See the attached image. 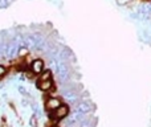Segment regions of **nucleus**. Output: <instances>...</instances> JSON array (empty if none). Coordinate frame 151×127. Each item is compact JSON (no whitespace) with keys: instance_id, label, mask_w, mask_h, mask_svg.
Masks as SVG:
<instances>
[{"instance_id":"obj_1","label":"nucleus","mask_w":151,"mask_h":127,"mask_svg":"<svg viewBox=\"0 0 151 127\" xmlns=\"http://www.w3.org/2000/svg\"><path fill=\"white\" fill-rule=\"evenodd\" d=\"M68 111H69V109H68V106H65V105H61L60 107H57V111H56V118H64V117H66L68 115Z\"/></svg>"},{"instance_id":"obj_2","label":"nucleus","mask_w":151,"mask_h":127,"mask_svg":"<svg viewBox=\"0 0 151 127\" xmlns=\"http://www.w3.org/2000/svg\"><path fill=\"white\" fill-rule=\"evenodd\" d=\"M60 106H61V103H60V101H58L57 98H52V99H49V101L47 102L48 109L55 110V109H57V107H60Z\"/></svg>"},{"instance_id":"obj_3","label":"nucleus","mask_w":151,"mask_h":127,"mask_svg":"<svg viewBox=\"0 0 151 127\" xmlns=\"http://www.w3.org/2000/svg\"><path fill=\"white\" fill-rule=\"evenodd\" d=\"M42 66H44L42 61L41 60H36V61H33V64H32V70H33L35 73H41Z\"/></svg>"},{"instance_id":"obj_4","label":"nucleus","mask_w":151,"mask_h":127,"mask_svg":"<svg viewBox=\"0 0 151 127\" xmlns=\"http://www.w3.org/2000/svg\"><path fill=\"white\" fill-rule=\"evenodd\" d=\"M50 86H52L50 80H42L41 82H40V89H41V90H48V89H50Z\"/></svg>"},{"instance_id":"obj_5","label":"nucleus","mask_w":151,"mask_h":127,"mask_svg":"<svg viewBox=\"0 0 151 127\" xmlns=\"http://www.w3.org/2000/svg\"><path fill=\"white\" fill-rule=\"evenodd\" d=\"M0 127H12L11 126V123L7 121L5 115H3L1 113H0Z\"/></svg>"},{"instance_id":"obj_6","label":"nucleus","mask_w":151,"mask_h":127,"mask_svg":"<svg viewBox=\"0 0 151 127\" xmlns=\"http://www.w3.org/2000/svg\"><path fill=\"white\" fill-rule=\"evenodd\" d=\"M127 1H129V0H117V3H118V4H121V5L127 4Z\"/></svg>"},{"instance_id":"obj_7","label":"nucleus","mask_w":151,"mask_h":127,"mask_svg":"<svg viewBox=\"0 0 151 127\" xmlns=\"http://www.w3.org/2000/svg\"><path fill=\"white\" fill-rule=\"evenodd\" d=\"M4 73H5V67L3 65H0V75H3Z\"/></svg>"},{"instance_id":"obj_8","label":"nucleus","mask_w":151,"mask_h":127,"mask_svg":"<svg viewBox=\"0 0 151 127\" xmlns=\"http://www.w3.org/2000/svg\"><path fill=\"white\" fill-rule=\"evenodd\" d=\"M146 1H149V0H146Z\"/></svg>"}]
</instances>
